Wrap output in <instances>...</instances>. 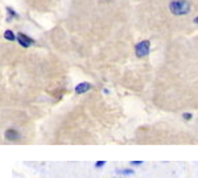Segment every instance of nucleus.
I'll list each match as a JSON object with an SVG mask.
<instances>
[{
	"label": "nucleus",
	"mask_w": 198,
	"mask_h": 178,
	"mask_svg": "<svg viewBox=\"0 0 198 178\" xmlns=\"http://www.w3.org/2000/svg\"><path fill=\"white\" fill-rule=\"evenodd\" d=\"M17 41H19V44L21 45V46H24V48L30 46V45L35 42L32 38L28 37V36L24 35V33H19V35H17Z\"/></svg>",
	"instance_id": "obj_3"
},
{
	"label": "nucleus",
	"mask_w": 198,
	"mask_h": 178,
	"mask_svg": "<svg viewBox=\"0 0 198 178\" xmlns=\"http://www.w3.org/2000/svg\"><path fill=\"white\" fill-rule=\"evenodd\" d=\"M119 173H121V174H134L135 172L132 170V169H124V170H118Z\"/></svg>",
	"instance_id": "obj_7"
},
{
	"label": "nucleus",
	"mask_w": 198,
	"mask_h": 178,
	"mask_svg": "<svg viewBox=\"0 0 198 178\" xmlns=\"http://www.w3.org/2000/svg\"><path fill=\"white\" fill-rule=\"evenodd\" d=\"M7 11H8V13H9L11 16H13V17H19V15L15 12L13 9H11V8H7Z\"/></svg>",
	"instance_id": "obj_8"
},
{
	"label": "nucleus",
	"mask_w": 198,
	"mask_h": 178,
	"mask_svg": "<svg viewBox=\"0 0 198 178\" xmlns=\"http://www.w3.org/2000/svg\"><path fill=\"white\" fill-rule=\"evenodd\" d=\"M182 116H184V119H185V120H190V119H191V114H189V112H186V114H184Z\"/></svg>",
	"instance_id": "obj_10"
},
{
	"label": "nucleus",
	"mask_w": 198,
	"mask_h": 178,
	"mask_svg": "<svg viewBox=\"0 0 198 178\" xmlns=\"http://www.w3.org/2000/svg\"><path fill=\"white\" fill-rule=\"evenodd\" d=\"M194 22H196V24H198V16H197L196 19H194Z\"/></svg>",
	"instance_id": "obj_12"
},
{
	"label": "nucleus",
	"mask_w": 198,
	"mask_h": 178,
	"mask_svg": "<svg viewBox=\"0 0 198 178\" xmlns=\"http://www.w3.org/2000/svg\"><path fill=\"white\" fill-rule=\"evenodd\" d=\"M104 164H106V161H97V162H95V166H97V168H102Z\"/></svg>",
	"instance_id": "obj_9"
},
{
	"label": "nucleus",
	"mask_w": 198,
	"mask_h": 178,
	"mask_svg": "<svg viewBox=\"0 0 198 178\" xmlns=\"http://www.w3.org/2000/svg\"><path fill=\"white\" fill-rule=\"evenodd\" d=\"M190 8H191V5L188 0H172L171 4H169L171 12L176 16L186 15V13H189Z\"/></svg>",
	"instance_id": "obj_1"
},
{
	"label": "nucleus",
	"mask_w": 198,
	"mask_h": 178,
	"mask_svg": "<svg viewBox=\"0 0 198 178\" xmlns=\"http://www.w3.org/2000/svg\"><path fill=\"white\" fill-rule=\"evenodd\" d=\"M132 165H141V164H143V161H132Z\"/></svg>",
	"instance_id": "obj_11"
},
{
	"label": "nucleus",
	"mask_w": 198,
	"mask_h": 178,
	"mask_svg": "<svg viewBox=\"0 0 198 178\" xmlns=\"http://www.w3.org/2000/svg\"><path fill=\"white\" fill-rule=\"evenodd\" d=\"M90 89H91V84L87 83V82H82V83L77 84L75 92H77V94H85V92H87Z\"/></svg>",
	"instance_id": "obj_4"
},
{
	"label": "nucleus",
	"mask_w": 198,
	"mask_h": 178,
	"mask_svg": "<svg viewBox=\"0 0 198 178\" xmlns=\"http://www.w3.org/2000/svg\"><path fill=\"white\" fill-rule=\"evenodd\" d=\"M149 50H151V42H149L148 40L140 41L136 46H135V52H136V55L139 58L147 57V55L149 54Z\"/></svg>",
	"instance_id": "obj_2"
},
{
	"label": "nucleus",
	"mask_w": 198,
	"mask_h": 178,
	"mask_svg": "<svg viewBox=\"0 0 198 178\" xmlns=\"http://www.w3.org/2000/svg\"><path fill=\"white\" fill-rule=\"evenodd\" d=\"M4 38L8 40V41H15L16 36H15V33H13L12 30H5V32H4Z\"/></svg>",
	"instance_id": "obj_6"
},
{
	"label": "nucleus",
	"mask_w": 198,
	"mask_h": 178,
	"mask_svg": "<svg viewBox=\"0 0 198 178\" xmlns=\"http://www.w3.org/2000/svg\"><path fill=\"white\" fill-rule=\"evenodd\" d=\"M5 137L9 138V140H17V138L20 137L19 132L15 131V129H8L7 132H5Z\"/></svg>",
	"instance_id": "obj_5"
}]
</instances>
